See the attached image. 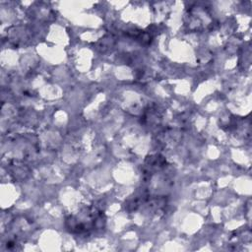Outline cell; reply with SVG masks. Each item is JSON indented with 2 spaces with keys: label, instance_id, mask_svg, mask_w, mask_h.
<instances>
[{
  "label": "cell",
  "instance_id": "6da1fadb",
  "mask_svg": "<svg viewBox=\"0 0 252 252\" xmlns=\"http://www.w3.org/2000/svg\"><path fill=\"white\" fill-rule=\"evenodd\" d=\"M96 220H98L97 213H95L94 210H88L87 212H84L83 215H81L80 219L77 217H71L68 220V222H70L68 227L70 231H77L80 233L92 229L95 225Z\"/></svg>",
  "mask_w": 252,
  "mask_h": 252
}]
</instances>
